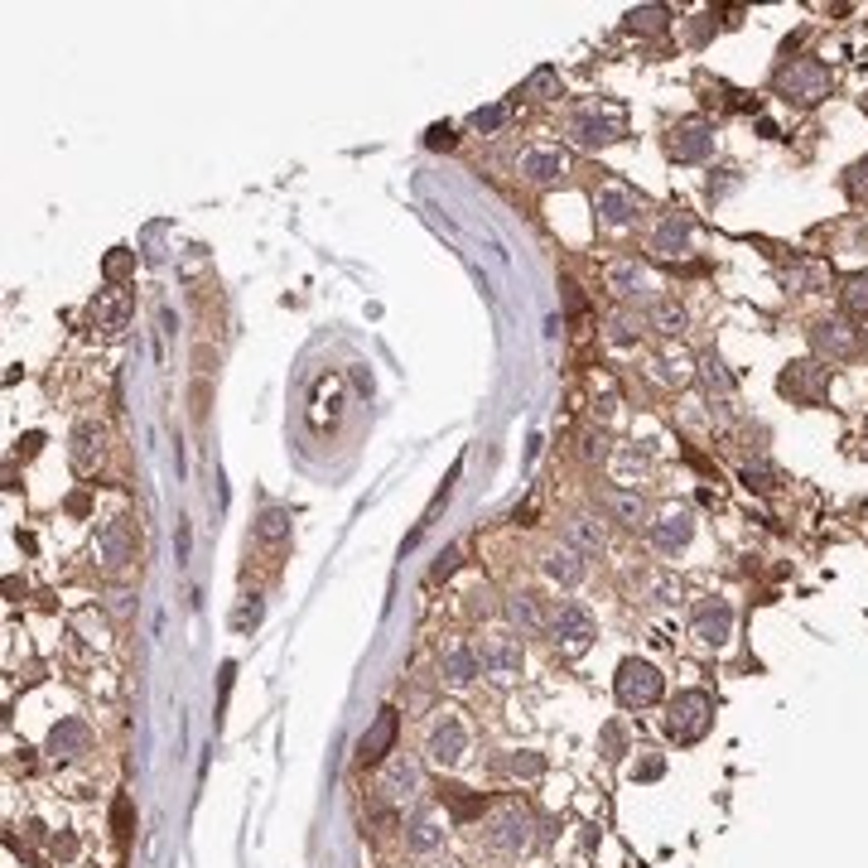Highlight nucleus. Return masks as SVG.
Instances as JSON below:
<instances>
[{"label": "nucleus", "instance_id": "obj_1", "mask_svg": "<svg viewBox=\"0 0 868 868\" xmlns=\"http://www.w3.org/2000/svg\"><path fill=\"white\" fill-rule=\"evenodd\" d=\"M772 87H777V97H782V102L811 111V107H820V102L830 97L835 78H830V68H825L815 54H801V58H791L787 68H777Z\"/></svg>", "mask_w": 868, "mask_h": 868}, {"label": "nucleus", "instance_id": "obj_2", "mask_svg": "<svg viewBox=\"0 0 868 868\" xmlns=\"http://www.w3.org/2000/svg\"><path fill=\"white\" fill-rule=\"evenodd\" d=\"M811 348H815V357H825V362H859V357L868 353L864 328H859V319H849V314L815 319L811 324Z\"/></svg>", "mask_w": 868, "mask_h": 868}, {"label": "nucleus", "instance_id": "obj_3", "mask_svg": "<svg viewBox=\"0 0 868 868\" xmlns=\"http://www.w3.org/2000/svg\"><path fill=\"white\" fill-rule=\"evenodd\" d=\"M565 136H570L579 150H603V145L627 140V121L608 107H579V111H570V121H565Z\"/></svg>", "mask_w": 868, "mask_h": 868}, {"label": "nucleus", "instance_id": "obj_4", "mask_svg": "<svg viewBox=\"0 0 868 868\" xmlns=\"http://www.w3.org/2000/svg\"><path fill=\"white\" fill-rule=\"evenodd\" d=\"M777 391L787 396L791 406H825V396H830V367L815 362V357L787 362L782 377H777Z\"/></svg>", "mask_w": 868, "mask_h": 868}, {"label": "nucleus", "instance_id": "obj_5", "mask_svg": "<svg viewBox=\"0 0 868 868\" xmlns=\"http://www.w3.org/2000/svg\"><path fill=\"white\" fill-rule=\"evenodd\" d=\"M709 724H714V700H709L705 690H680L676 700H671L666 733H671L676 743H700L709 733Z\"/></svg>", "mask_w": 868, "mask_h": 868}, {"label": "nucleus", "instance_id": "obj_6", "mask_svg": "<svg viewBox=\"0 0 868 868\" xmlns=\"http://www.w3.org/2000/svg\"><path fill=\"white\" fill-rule=\"evenodd\" d=\"M613 690H618V700H623L627 709H647V705H656V700H661L666 680H661V671H656L651 661H642V656H627L623 666H618Z\"/></svg>", "mask_w": 868, "mask_h": 868}, {"label": "nucleus", "instance_id": "obj_7", "mask_svg": "<svg viewBox=\"0 0 868 868\" xmlns=\"http://www.w3.org/2000/svg\"><path fill=\"white\" fill-rule=\"evenodd\" d=\"M550 637H555V647L565 651V656H584L598 637L594 613H589L584 603H560L555 618H550Z\"/></svg>", "mask_w": 868, "mask_h": 868}, {"label": "nucleus", "instance_id": "obj_8", "mask_svg": "<svg viewBox=\"0 0 868 868\" xmlns=\"http://www.w3.org/2000/svg\"><path fill=\"white\" fill-rule=\"evenodd\" d=\"M695 377H700V386H705L709 415H714L719 425H729L733 415H738V381H733V372L709 353V357H700V372H695Z\"/></svg>", "mask_w": 868, "mask_h": 868}, {"label": "nucleus", "instance_id": "obj_9", "mask_svg": "<svg viewBox=\"0 0 868 868\" xmlns=\"http://www.w3.org/2000/svg\"><path fill=\"white\" fill-rule=\"evenodd\" d=\"M425 753H430V762L444 767V772L463 762V753H468V729H463V719L454 709H444V714L430 724V733H425Z\"/></svg>", "mask_w": 868, "mask_h": 868}, {"label": "nucleus", "instance_id": "obj_10", "mask_svg": "<svg viewBox=\"0 0 868 868\" xmlns=\"http://www.w3.org/2000/svg\"><path fill=\"white\" fill-rule=\"evenodd\" d=\"M666 155L676 164H705L709 155H714V126H709L705 116H685V121H676L671 136H666Z\"/></svg>", "mask_w": 868, "mask_h": 868}, {"label": "nucleus", "instance_id": "obj_11", "mask_svg": "<svg viewBox=\"0 0 868 868\" xmlns=\"http://www.w3.org/2000/svg\"><path fill=\"white\" fill-rule=\"evenodd\" d=\"M478 661H483V676L492 680L521 676V637L516 632H488L478 642Z\"/></svg>", "mask_w": 868, "mask_h": 868}, {"label": "nucleus", "instance_id": "obj_12", "mask_svg": "<svg viewBox=\"0 0 868 868\" xmlns=\"http://www.w3.org/2000/svg\"><path fill=\"white\" fill-rule=\"evenodd\" d=\"M637 213H642V193H632L627 184H603V189L594 193V217L598 227H632L637 222Z\"/></svg>", "mask_w": 868, "mask_h": 868}, {"label": "nucleus", "instance_id": "obj_13", "mask_svg": "<svg viewBox=\"0 0 868 868\" xmlns=\"http://www.w3.org/2000/svg\"><path fill=\"white\" fill-rule=\"evenodd\" d=\"M598 507L613 516L618 526H627V531H651L647 497H642L637 488H623V483H618V488H603L598 492Z\"/></svg>", "mask_w": 868, "mask_h": 868}, {"label": "nucleus", "instance_id": "obj_14", "mask_svg": "<svg viewBox=\"0 0 868 868\" xmlns=\"http://www.w3.org/2000/svg\"><path fill=\"white\" fill-rule=\"evenodd\" d=\"M488 844L502 849V854H521L531 844V811L521 806H502V811L488 820Z\"/></svg>", "mask_w": 868, "mask_h": 868}, {"label": "nucleus", "instance_id": "obj_15", "mask_svg": "<svg viewBox=\"0 0 868 868\" xmlns=\"http://www.w3.org/2000/svg\"><path fill=\"white\" fill-rule=\"evenodd\" d=\"M603 280H608V290L618 299H647L656 285H651V271L637 261V256H613L608 266H603Z\"/></svg>", "mask_w": 868, "mask_h": 868}, {"label": "nucleus", "instance_id": "obj_16", "mask_svg": "<svg viewBox=\"0 0 868 868\" xmlns=\"http://www.w3.org/2000/svg\"><path fill=\"white\" fill-rule=\"evenodd\" d=\"M690 536H695V512H690V507H666V512L651 521V545H656L661 555L685 550Z\"/></svg>", "mask_w": 868, "mask_h": 868}, {"label": "nucleus", "instance_id": "obj_17", "mask_svg": "<svg viewBox=\"0 0 868 868\" xmlns=\"http://www.w3.org/2000/svg\"><path fill=\"white\" fill-rule=\"evenodd\" d=\"M102 454H107V430H102L97 420H78L73 434H68V463H73L78 473H97Z\"/></svg>", "mask_w": 868, "mask_h": 868}, {"label": "nucleus", "instance_id": "obj_18", "mask_svg": "<svg viewBox=\"0 0 868 868\" xmlns=\"http://www.w3.org/2000/svg\"><path fill=\"white\" fill-rule=\"evenodd\" d=\"M97 560H102L107 570H121V565L136 560V531H131L126 516H116V521H107V526L97 531Z\"/></svg>", "mask_w": 868, "mask_h": 868}, {"label": "nucleus", "instance_id": "obj_19", "mask_svg": "<svg viewBox=\"0 0 868 868\" xmlns=\"http://www.w3.org/2000/svg\"><path fill=\"white\" fill-rule=\"evenodd\" d=\"M651 256L661 261H685L690 256V217L685 213H666L651 232Z\"/></svg>", "mask_w": 868, "mask_h": 868}, {"label": "nucleus", "instance_id": "obj_20", "mask_svg": "<svg viewBox=\"0 0 868 868\" xmlns=\"http://www.w3.org/2000/svg\"><path fill=\"white\" fill-rule=\"evenodd\" d=\"M131 314H136V299H131V290H97V299H92V309H87V319L97 328H107V333H121V328L131 324Z\"/></svg>", "mask_w": 868, "mask_h": 868}, {"label": "nucleus", "instance_id": "obj_21", "mask_svg": "<svg viewBox=\"0 0 868 868\" xmlns=\"http://www.w3.org/2000/svg\"><path fill=\"white\" fill-rule=\"evenodd\" d=\"M729 632H733V608L724 598H705V603L695 608V637L709 642V647H724Z\"/></svg>", "mask_w": 868, "mask_h": 868}, {"label": "nucleus", "instance_id": "obj_22", "mask_svg": "<svg viewBox=\"0 0 868 868\" xmlns=\"http://www.w3.org/2000/svg\"><path fill=\"white\" fill-rule=\"evenodd\" d=\"M507 618H512V627H521V632H550V613H545V598L536 594V589H516V594H507Z\"/></svg>", "mask_w": 868, "mask_h": 868}, {"label": "nucleus", "instance_id": "obj_23", "mask_svg": "<svg viewBox=\"0 0 868 868\" xmlns=\"http://www.w3.org/2000/svg\"><path fill=\"white\" fill-rule=\"evenodd\" d=\"M396 729H401V719H396V709L386 705L377 714V724L362 733V743H357V758L362 762H381L386 753H391V743H396Z\"/></svg>", "mask_w": 868, "mask_h": 868}, {"label": "nucleus", "instance_id": "obj_24", "mask_svg": "<svg viewBox=\"0 0 868 868\" xmlns=\"http://www.w3.org/2000/svg\"><path fill=\"white\" fill-rule=\"evenodd\" d=\"M545 579H550V584H560V589H574V584H584V555H579V550H574V545H560V550H550V555H545Z\"/></svg>", "mask_w": 868, "mask_h": 868}, {"label": "nucleus", "instance_id": "obj_25", "mask_svg": "<svg viewBox=\"0 0 868 868\" xmlns=\"http://www.w3.org/2000/svg\"><path fill=\"white\" fill-rule=\"evenodd\" d=\"M439 671H444V680H449V685H468L473 676H483L478 647H463V642L444 647V651H439Z\"/></svg>", "mask_w": 868, "mask_h": 868}, {"label": "nucleus", "instance_id": "obj_26", "mask_svg": "<svg viewBox=\"0 0 868 868\" xmlns=\"http://www.w3.org/2000/svg\"><path fill=\"white\" fill-rule=\"evenodd\" d=\"M565 541H570L579 555H594V550L608 545V531H603V521H598L594 512H574L570 521H565Z\"/></svg>", "mask_w": 868, "mask_h": 868}, {"label": "nucleus", "instance_id": "obj_27", "mask_svg": "<svg viewBox=\"0 0 868 868\" xmlns=\"http://www.w3.org/2000/svg\"><path fill=\"white\" fill-rule=\"evenodd\" d=\"M87 743H92V733L82 719H58L49 733V758H78V753H87Z\"/></svg>", "mask_w": 868, "mask_h": 868}, {"label": "nucleus", "instance_id": "obj_28", "mask_svg": "<svg viewBox=\"0 0 868 868\" xmlns=\"http://www.w3.org/2000/svg\"><path fill=\"white\" fill-rule=\"evenodd\" d=\"M521 179L526 184H555V179H565V155L560 150H526L521 155Z\"/></svg>", "mask_w": 868, "mask_h": 868}, {"label": "nucleus", "instance_id": "obj_29", "mask_svg": "<svg viewBox=\"0 0 868 868\" xmlns=\"http://www.w3.org/2000/svg\"><path fill=\"white\" fill-rule=\"evenodd\" d=\"M415 787H420V767H415V762L410 758L386 762V772H381V791H386V801H410Z\"/></svg>", "mask_w": 868, "mask_h": 868}, {"label": "nucleus", "instance_id": "obj_30", "mask_svg": "<svg viewBox=\"0 0 868 868\" xmlns=\"http://www.w3.org/2000/svg\"><path fill=\"white\" fill-rule=\"evenodd\" d=\"M642 319H647L651 333L676 338V333H685V304H676V299H651V309L642 314Z\"/></svg>", "mask_w": 868, "mask_h": 868}, {"label": "nucleus", "instance_id": "obj_31", "mask_svg": "<svg viewBox=\"0 0 868 868\" xmlns=\"http://www.w3.org/2000/svg\"><path fill=\"white\" fill-rule=\"evenodd\" d=\"M700 367L690 362V353H680V348H666V353H656V377L666 381V386H685V381L695 377Z\"/></svg>", "mask_w": 868, "mask_h": 868}, {"label": "nucleus", "instance_id": "obj_32", "mask_svg": "<svg viewBox=\"0 0 868 868\" xmlns=\"http://www.w3.org/2000/svg\"><path fill=\"white\" fill-rule=\"evenodd\" d=\"M444 840V830H439V820L434 815H410V825H406V844L415 849V854H425V849H434V844Z\"/></svg>", "mask_w": 868, "mask_h": 868}, {"label": "nucleus", "instance_id": "obj_33", "mask_svg": "<svg viewBox=\"0 0 868 868\" xmlns=\"http://www.w3.org/2000/svg\"><path fill=\"white\" fill-rule=\"evenodd\" d=\"M666 25H671V10L666 5H637V10H627V29L632 34H666Z\"/></svg>", "mask_w": 868, "mask_h": 868}, {"label": "nucleus", "instance_id": "obj_34", "mask_svg": "<svg viewBox=\"0 0 868 868\" xmlns=\"http://www.w3.org/2000/svg\"><path fill=\"white\" fill-rule=\"evenodd\" d=\"M516 97H536V102H550V97H560V68H550V63H541L531 78L521 82V92Z\"/></svg>", "mask_w": 868, "mask_h": 868}, {"label": "nucleus", "instance_id": "obj_35", "mask_svg": "<svg viewBox=\"0 0 868 868\" xmlns=\"http://www.w3.org/2000/svg\"><path fill=\"white\" fill-rule=\"evenodd\" d=\"M844 314L849 319H868V271H854V275H844Z\"/></svg>", "mask_w": 868, "mask_h": 868}, {"label": "nucleus", "instance_id": "obj_36", "mask_svg": "<svg viewBox=\"0 0 868 868\" xmlns=\"http://www.w3.org/2000/svg\"><path fill=\"white\" fill-rule=\"evenodd\" d=\"M285 536H290V512L285 507H266L256 516V541L261 545H280Z\"/></svg>", "mask_w": 868, "mask_h": 868}, {"label": "nucleus", "instance_id": "obj_37", "mask_svg": "<svg viewBox=\"0 0 868 868\" xmlns=\"http://www.w3.org/2000/svg\"><path fill=\"white\" fill-rule=\"evenodd\" d=\"M844 193H849L854 203H868V155L844 169Z\"/></svg>", "mask_w": 868, "mask_h": 868}, {"label": "nucleus", "instance_id": "obj_38", "mask_svg": "<svg viewBox=\"0 0 868 868\" xmlns=\"http://www.w3.org/2000/svg\"><path fill=\"white\" fill-rule=\"evenodd\" d=\"M102 271H107V285H121L126 275L136 271V251H126V246H116V251H111V256H107V266H102Z\"/></svg>", "mask_w": 868, "mask_h": 868}, {"label": "nucleus", "instance_id": "obj_39", "mask_svg": "<svg viewBox=\"0 0 868 868\" xmlns=\"http://www.w3.org/2000/svg\"><path fill=\"white\" fill-rule=\"evenodd\" d=\"M642 328H647V319H642V314H618V319L608 324V343H632Z\"/></svg>", "mask_w": 868, "mask_h": 868}, {"label": "nucleus", "instance_id": "obj_40", "mask_svg": "<svg viewBox=\"0 0 868 868\" xmlns=\"http://www.w3.org/2000/svg\"><path fill=\"white\" fill-rule=\"evenodd\" d=\"M738 478H743V488L748 492H772V473H767V468H753V463H743V468H738Z\"/></svg>", "mask_w": 868, "mask_h": 868}, {"label": "nucleus", "instance_id": "obj_41", "mask_svg": "<svg viewBox=\"0 0 868 868\" xmlns=\"http://www.w3.org/2000/svg\"><path fill=\"white\" fill-rule=\"evenodd\" d=\"M459 560H463V555H459V545H449V550H444V555H439V560L430 565V584H439V579H449V574L459 570Z\"/></svg>", "mask_w": 868, "mask_h": 868}, {"label": "nucleus", "instance_id": "obj_42", "mask_svg": "<svg viewBox=\"0 0 868 868\" xmlns=\"http://www.w3.org/2000/svg\"><path fill=\"white\" fill-rule=\"evenodd\" d=\"M131 820H136V811H131V796H116V806H111V825H116V835H121V840L131 835Z\"/></svg>", "mask_w": 868, "mask_h": 868}, {"label": "nucleus", "instance_id": "obj_43", "mask_svg": "<svg viewBox=\"0 0 868 868\" xmlns=\"http://www.w3.org/2000/svg\"><path fill=\"white\" fill-rule=\"evenodd\" d=\"M507 121V107H478L473 111V131H497Z\"/></svg>", "mask_w": 868, "mask_h": 868}, {"label": "nucleus", "instance_id": "obj_44", "mask_svg": "<svg viewBox=\"0 0 868 868\" xmlns=\"http://www.w3.org/2000/svg\"><path fill=\"white\" fill-rule=\"evenodd\" d=\"M425 145H430V150H454V126H430V131H425Z\"/></svg>", "mask_w": 868, "mask_h": 868}, {"label": "nucleus", "instance_id": "obj_45", "mask_svg": "<svg viewBox=\"0 0 868 868\" xmlns=\"http://www.w3.org/2000/svg\"><path fill=\"white\" fill-rule=\"evenodd\" d=\"M512 772H516V777H541V772H545V762L536 758V753H526V758L516 753V758H512Z\"/></svg>", "mask_w": 868, "mask_h": 868}, {"label": "nucleus", "instance_id": "obj_46", "mask_svg": "<svg viewBox=\"0 0 868 868\" xmlns=\"http://www.w3.org/2000/svg\"><path fill=\"white\" fill-rule=\"evenodd\" d=\"M449 801H454V811H459V820H468V815L478 811V801H473V796H463V787H449Z\"/></svg>", "mask_w": 868, "mask_h": 868}, {"label": "nucleus", "instance_id": "obj_47", "mask_svg": "<svg viewBox=\"0 0 868 868\" xmlns=\"http://www.w3.org/2000/svg\"><path fill=\"white\" fill-rule=\"evenodd\" d=\"M661 772H666V762H661V758H647L642 767H637V772H632V777H642V782H656Z\"/></svg>", "mask_w": 868, "mask_h": 868}, {"label": "nucleus", "instance_id": "obj_48", "mask_svg": "<svg viewBox=\"0 0 868 868\" xmlns=\"http://www.w3.org/2000/svg\"><path fill=\"white\" fill-rule=\"evenodd\" d=\"M39 449H44V434H25V439H20V454H25V459H34Z\"/></svg>", "mask_w": 868, "mask_h": 868}, {"label": "nucleus", "instance_id": "obj_49", "mask_svg": "<svg viewBox=\"0 0 868 868\" xmlns=\"http://www.w3.org/2000/svg\"><path fill=\"white\" fill-rule=\"evenodd\" d=\"M353 386H357V391H362V396H372V377H367L362 367H353Z\"/></svg>", "mask_w": 868, "mask_h": 868}, {"label": "nucleus", "instance_id": "obj_50", "mask_svg": "<svg viewBox=\"0 0 868 868\" xmlns=\"http://www.w3.org/2000/svg\"><path fill=\"white\" fill-rule=\"evenodd\" d=\"M864 116H868V92H864Z\"/></svg>", "mask_w": 868, "mask_h": 868}]
</instances>
